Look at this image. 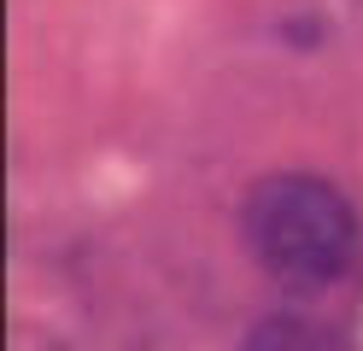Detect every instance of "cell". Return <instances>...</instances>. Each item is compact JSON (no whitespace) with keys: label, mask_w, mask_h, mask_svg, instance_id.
Returning a JSON list of instances; mask_svg holds the SVG:
<instances>
[{"label":"cell","mask_w":363,"mask_h":351,"mask_svg":"<svg viewBox=\"0 0 363 351\" xmlns=\"http://www.w3.org/2000/svg\"><path fill=\"white\" fill-rule=\"evenodd\" d=\"M240 351H340V340L305 316H269L240 340Z\"/></svg>","instance_id":"obj_2"},{"label":"cell","mask_w":363,"mask_h":351,"mask_svg":"<svg viewBox=\"0 0 363 351\" xmlns=\"http://www.w3.org/2000/svg\"><path fill=\"white\" fill-rule=\"evenodd\" d=\"M240 240L269 281L316 293L352 275L363 252V223L328 176L281 170L252 182V194L240 205Z\"/></svg>","instance_id":"obj_1"}]
</instances>
